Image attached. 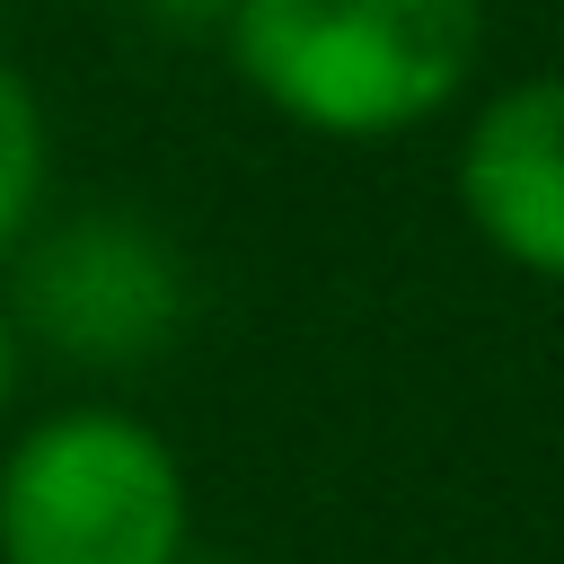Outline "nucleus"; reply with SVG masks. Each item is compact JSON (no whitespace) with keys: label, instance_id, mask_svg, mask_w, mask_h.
Masks as SVG:
<instances>
[{"label":"nucleus","instance_id":"nucleus-1","mask_svg":"<svg viewBox=\"0 0 564 564\" xmlns=\"http://www.w3.org/2000/svg\"><path fill=\"white\" fill-rule=\"evenodd\" d=\"M229 70L291 132L397 141L458 106L485 53V0H229Z\"/></svg>","mask_w":564,"mask_h":564},{"label":"nucleus","instance_id":"nucleus-2","mask_svg":"<svg viewBox=\"0 0 564 564\" xmlns=\"http://www.w3.org/2000/svg\"><path fill=\"white\" fill-rule=\"evenodd\" d=\"M194 494L167 432L123 405H62L0 458V564H185Z\"/></svg>","mask_w":564,"mask_h":564},{"label":"nucleus","instance_id":"nucleus-3","mask_svg":"<svg viewBox=\"0 0 564 564\" xmlns=\"http://www.w3.org/2000/svg\"><path fill=\"white\" fill-rule=\"evenodd\" d=\"M18 326L70 361H150L185 326V264L132 212H79L26 247Z\"/></svg>","mask_w":564,"mask_h":564},{"label":"nucleus","instance_id":"nucleus-4","mask_svg":"<svg viewBox=\"0 0 564 564\" xmlns=\"http://www.w3.org/2000/svg\"><path fill=\"white\" fill-rule=\"evenodd\" d=\"M458 212L529 282L564 291V70L494 88L458 132Z\"/></svg>","mask_w":564,"mask_h":564},{"label":"nucleus","instance_id":"nucleus-5","mask_svg":"<svg viewBox=\"0 0 564 564\" xmlns=\"http://www.w3.org/2000/svg\"><path fill=\"white\" fill-rule=\"evenodd\" d=\"M44 167H53V150H44V106H35V88L0 62V256L26 247L35 203H44Z\"/></svg>","mask_w":564,"mask_h":564},{"label":"nucleus","instance_id":"nucleus-6","mask_svg":"<svg viewBox=\"0 0 564 564\" xmlns=\"http://www.w3.org/2000/svg\"><path fill=\"white\" fill-rule=\"evenodd\" d=\"M18 379H26V326H18V308L0 300V414H9V397H18Z\"/></svg>","mask_w":564,"mask_h":564},{"label":"nucleus","instance_id":"nucleus-7","mask_svg":"<svg viewBox=\"0 0 564 564\" xmlns=\"http://www.w3.org/2000/svg\"><path fill=\"white\" fill-rule=\"evenodd\" d=\"M150 18H167V26H212V35H220L229 0H150Z\"/></svg>","mask_w":564,"mask_h":564}]
</instances>
